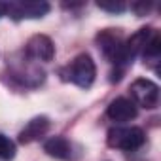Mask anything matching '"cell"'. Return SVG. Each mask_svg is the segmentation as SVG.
Segmentation results:
<instances>
[{
  "label": "cell",
  "mask_w": 161,
  "mask_h": 161,
  "mask_svg": "<svg viewBox=\"0 0 161 161\" xmlns=\"http://www.w3.org/2000/svg\"><path fill=\"white\" fill-rule=\"evenodd\" d=\"M129 91H131L133 101L138 106H142L146 110L157 108V104H159V87H157L155 82H152L148 78H138L131 84Z\"/></svg>",
  "instance_id": "5"
},
{
  "label": "cell",
  "mask_w": 161,
  "mask_h": 161,
  "mask_svg": "<svg viewBox=\"0 0 161 161\" xmlns=\"http://www.w3.org/2000/svg\"><path fill=\"white\" fill-rule=\"evenodd\" d=\"M25 53L36 61H51L55 57V46H53L51 38H47L46 34H34L27 42Z\"/></svg>",
  "instance_id": "7"
},
{
  "label": "cell",
  "mask_w": 161,
  "mask_h": 161,
  "mask_svg": "<svg viewBox=\"0 0 161 161\" xmlns=\"http://www.w3.org/2000/svg\"><path fill=\"white\" fill-rule=\"evenodd\" d=\"M97 44H99V49L103 51V55L114 64H123L133 59V55L127 47V40L121 36V32H118L114 29L101 31L97 34Z\"/></svg>",
  "instance_id": "2"
},
{
  "label": "cell",
  "mask_w": 161,
  "mask_h": 161,
  "mask_svg": "<svg viewBox=\"0 0 161 161\" xmlns=\"http://www.w3.org/2000/svg\"><path fill=\"white\" fill-rule=\"evenodd\" d=\"M47 12V2H10L6 15H12L14 19H38L44 17Z\"/></svg>",
  "instance_id": "6"
},
{
  "label": "cell",
  "mask_w": 161,
  "mask_h": 161,
  "mask_svg": "<svg viewBox=\"0 0 161 161\" xmlns=\"http://www.w3.org/2000/svg\"><path fill=\"white\" fill-rule=\"evenodd\" d=\"M44 150H46L47 155L57 157V159H64V161L74 159V146L64 136H53V138L46 140Z\"/></svg>",
  "instance_id": "10"
},
{
  "label": "cell",
  "mask_w": 161,
  "mask_h": 161,
  "mask_svg": "<svg viewBox=\"0 0 161 161\" xmlns=\"http://www.w3.org/2000/svg\"><path fill=\"white\" fill-rule=\"evenodd\" d=\"M47 129H49V119H47L46 116H38V118L31 119V121L25 125V129L19 133V142H23V144L34 142V140L42 138V136L47 133Z\"/></svg>",
  "instance_id": "9"
},
{
  "label": "cell",
  "mask_w": 161,
  "mask_h": 161,
  "mask_svg": "<svg viewBox=\"0 0 161 161\" xmlns=\"http://www.w3.org/2000/svg\"><path fill=\"white\" fill-rule=\"evenodd\" d=\"M127 47H129L133 57L142 55L144 59H157L159 51H161L159 32L152 27H144L127 40Z\"/></svg>",
  "instance_id": "3"
},
{
  "label": "cell",
  "mask_w": 161,
  "mask_h": 161,
  "mask_svg": "<svg viewBox=\"0 0 161 161\" xmlns=\"http://www.w3.org/2000/svg\"><path fill=\"white\" fill-rule=\"evenodd\" d=\"M150 8H152V4H138V2L136 4H131V10H135L136 15H144Z\"/></svg>",
  "instance_id": "13"
},
{
  "label": "cell",
  "mask_w": 161,
  "mask_h": 161,
  "mask_svg": "<svg viewBox=\"0 0 161 161\" xmlns=\"http://www.w3.org/2000/svg\"><path fill=\"white\" fill-rule=\"evenodd\" d=\"M106 116L116 123H125V121H131L136 118V106L133 101H129L125 97H118L108 104Z\"/></svg>",
  "instance_id": "8"
},
{
  "label": "cell",
  "mask_w": 161,
  "mask_h": 161,
  "mask_svg": "<svg viewBox=\"0 0 161 161\" xmlns=\"http://www.w3.org/2000/svg\"><path fill=\"white\" fill-rule=\"evenodd\" d=\"M6 10H8V4L0 2V17H2V15H6Z\"/></svg>",
  "instance_id": "14"
},
{
  "label": "cell",
  "mask_w": 161,
  "mask_h": 161,
  "mask_svg": "<svg viewBox=\"0 0 161 161\" xmlns=\"http://www.w3.org/2000/svg\"><path fill=\"white\" fill-rule=\"evenodd\" d=\"M97 6H99L101 10L112 12V14H119V12H123V10L127 8L123 2H97Z\"/></svg>",
  "instance_id": "12"
},
{
  "label": "cell",
  "mask_w": 161,
  "mask_h": 161,
  "mask_svg": "<svg viewBox=\"0 0 161 161\" xmlns=\"http://www.w3.org/2000/svg\"><path fill=\"white\" fill-rule=\"evenodd\" d=\"M95 76H97V68H95L93 59L87 53L76 55L70 61V64L61 68V78L64 82H70V84L82 87V89H87V87L93 86Z\"/></svg>",
  "instance_id": "1"
},
{
  "label": "cell",
  "mask_w": 161,
  "mask_h": 161,
  "mask_svg": "<svg viewBox=\"0 0 161 161\" xmlns=\"http://www.w3.org/2000/svg\"><path fill=\"white\" fill-rule=\"evenodd\" d=\"M146 140V135L140 127L135 125H119V127H112L106 135V142L110 148L116 150H125V152H133L138 150Z\"/></svg>",
  "instance_id": "4"
},
{
  "label": "cell",
  "mask_w": 161,
  "mask_h": 161,
  "mask_svg": "<svg viewBox=\"0 0 161 161\" xmlns=\"http://www.w3.org/2000/svg\"><path fill=\"white\" fill-rule=\"evenodd\" d=\"M15 157V144L0 133V159L2 161H12Z\"/></svg>",
  "instance_id": "11"
}]
</instances>
